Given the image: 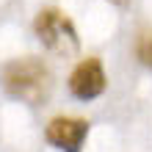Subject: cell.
I'll list each match as a JSON object with an SVG mask.
<instances>
[{"label": "cell", "mask_w": 152, "mask_h": 152, "mask_svg": "<svg viewBox=\"0 0 152 152\" xmlns=\"http://www.w3.org/2000/svg\"><path fill=\"white\" fill-rule=\"evenodd\" d=\"M0 80H3V88L11 97L31 105H39L50 97L53 91V75L47 64L36 56H22L8 61L0 72Z\"/></svg>", "instance_id": "cell-1"}, {"label": "cell", "mask_w": 152, "mask_h": 152, "mask_svg": "<svg viewBox=\"0 0 152 152\" xmlns=\"http://www.w3.org/2000/svg\"><path fill=\"white\" fill-rule=\"evenodd\" d=\"M33 33L56 56L69 58V56H77V50H80L77 28L61 8H42L33 20Z\"/></svg>", "instance_id": "cell-2"}, {"label": "cell", "mask_w": 152, "mask_h": 152, "mask_svg": "<svg viewBox=\"0 0 152 152\" xmlns=\"http://www.w3.org/2000/svg\"><path fill=\"white\" fill-rule=\"evenodd\" d=\"M86 136H88V122L80 116H56L47 122V130H44V138L61 152H80Z\"/></svg>", "instance_id": "cell-3"}, {"label": "cell", "mask_w": 152, "mask_h": 152, "mask_svg": "<svg viewBox=\"0 0 152 152\" xmlns=\"http://www.w3.org/2000/svg\"><path fill=\"white\" fill-rule=\"evenodd\" d=\"M105 86H108V80H105L102 61L94 56L83 58L69 75V91L77 100H94V97H100L105 91Z\"/></svg>", "instance_id": "cell-4"}, {"label": "cell", "mask_w": 152, "mask_h": 152, "mask_svg": "<svg viewBox=\"0 0 152 152\" xmlns=\"http://www.w3.org/2000/svg\"><path fill=\"white\" fill-rule=\"evenodd\" d=\"M136 56H138V61L144 66L152 69V31H144L138 36V42H136Z\"/></svg>", "instance_id": "cell-5"}, {"label": "cell", "mask_w": 152, "mask_h": 152, "mask_svg": "<svg viewBox=\"0 0 152 152\" xmlns=\"http://www.w3.org/2000/svg\"><path fill=\"white\" fill-rule=\"evenodd\" d=\"M111 3H116V6H127L130 0H111Z\"/></svg>", "instance_id": "cell-6"}]
</instances>
